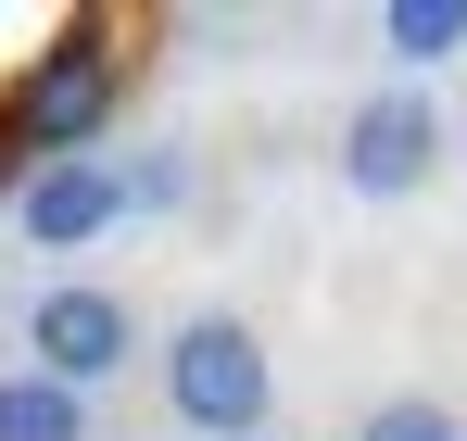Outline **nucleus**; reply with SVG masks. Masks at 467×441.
I'll return each mask as SVG.
<instances>
[{
    "label": "nucleus",
    "mask_w": 467,
    "mask_h": 441,
    "mask_svg": "<svg viewBox=\"0 0 467 441\" xmlns=\"http://www.w3.org/2000/svg\"><path fill=\"white\" fill-rule=\"evenodd\" d=\"M164 416L202 441H253L278 416V366H265V341L240 328V315H190L177 341H164Z\"/></svg>",
    "instance_id": "f257e3e1"
},
{
    "label": "nucleus",
    "mask_w": 467,
    "mask_h": 441,
    "mask_svg": "<svg viewBox=\"0 0 467 441\" xmlns=\"http://www.w3.org/2000/svg\"><path fill=\"white\" fill-rule=\"evenodd\" d=\"M101 114H114V51H101V38H51L38 64L13 76L0 139H13V164L38 177V164H77V151L101 139Z\"/></svg>",
    "instance_id": "f03ea898"
},
{
    "label": "nucleus",
    "mask_w": 467,
    "mask_h": 441,
    "mask_svg": "<svg viewBox=\"0 0 467 441\" xmlns=\"http://www.w3.org/2000/svg\"><path fill=\"white\" fill-rule=\"evenodd\" d=\"M26 354H38V378H64V391H101V378L140 354V315L114 291H88V278H51V291L26 303Z\"/></svg>",
    "instance_id": "7ed1b4c3"
},
{
    "label": "nucleus",
    "mask_w": 467,
    "mask_h": 441,
    "mask_svg": "<svg viewBox=\"0 0 467 441\" xmlns=\"http://www.w3.org/2000/svg\"><path fill=\"white\" fill-rule=\"evenodd\" d=\"M430 164H442V114L391 76L354 101V127H341V177L367 190V202H404V190H430Z\"/></svg>",
    "instance_id": "20e7f679"
},
{
    "label": "nucleus",
    "mask_w": 467,
    "mask_h": 441,
    "mask_svg": "<svg viewBox=\"0 0 467 441\" xmlns=\"http://www.w3.org/2000/svg\"><path fill=\"white\" fill-rule=\"evenodd\" d=\"M13 215H26V240H38V252H88L101 227L127 215V177H114L101 151H77V164H38V177L13 190Z\"/></svg>",
    "instance_id": "39448f33"
},
{
    "label": "nucleus",
    "mask_w": 467,
    "mask_h": 441,
    "mask_svg": "<svg viewBox=\"0 0 467 441\" xmlns=\"http://www.w3.org/2000/svg\"><path fill=\"white\" fill-rule=\"evenodd\" d=\"M0 441H88V391L13 366V378H0Z\"/></svg>",
    "instance_id": "423d86ee"
},
{
    "label": "nucleus",
    "mask_w": 467,
    "mask_h": 441,
    "mask_svg": "<svg viewBox=\"0 0 467 441\" xmlns=\"http://www.w3.org/2000/svg\"><path fill=\"white\" fill-rule=\"evenodd\" d=\"M379 38L404 51V64H442V51H467V0H391Z\"/></svg>",
    "instance_id": "0eeeda50"
},
{
    "label": "nucleus",
    "mask_w": 467,
    "mask_h": 441,
    "mask_svg": "<svg viewBox=\"0 0 467 441\" xmlns=\"http://www.w3.org/2000/svg\"><path fill=\"white\" fill-rule=\"evenodd\" d=\"M354 441H467V429L442 416V404H379V416H367Z\"/></svg>",
    "instance_id": "6e6552de"
}]
</instances>
